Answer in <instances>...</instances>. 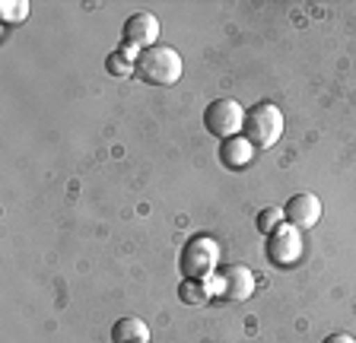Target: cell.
Returning <instances> with one entry per match:
<instances>
[{"instance_id": "1", "label": "cell", "mask_w": 356, "mask_h": 343, "mask_svg": "<svg viewBox=\"0 0 356 343\" xmlns=\"http://www.w3.org/2000/svg\"><path fill=\"white\" fill-rule=\"evenodd\" d=\"M220 267V245L213 235H191L178 254V270L185 280H210Z\"/></svg>"}, {"instance_id": "2", "label": "cell", "mask_w": 356, "mask_h": 343, "mask_svg": "<svg viewBox=\"0 0 356 343\" xmlns=\"http://www.w3.org/2000/svg\"><path fill=\"white\" fill-rule=\"evenodd\" d=\"M137 76L149 86H175L181 80V54L172 45H153L137 58Z\"/></svg>"}, {"instance_id": "3", "label": "cell", "mask_w": 356, "mask_h": 343, "mask_svg": "<svg viewBox=\"0 0 356 343\" xmlns=\"http://www.w3.org/2000/svg\"><path fill=\"white\" fill-rule=\"evenodd\" d=\"M242 137L254 149H270L283 137V112L274 102H258L245 112Z\"/></svg>"}, {"instance_id": "4", "label": "cell", "mask_w": 356, "mask_h": 343, "mask_svg": "<svg viewBox=\"0 0 356 343\" xmlns=\"http://www.w3.org/2000/svg\"><path fill=\"white\" fill-rule=\"evenodd\" d=\"M204 127L220 140L238 137L245 127V108L236 99H213L207 105V112H204Z\"/></svg>"}, {"instance_id": "5", "label": "cell", "mask_w": 356, "mask_h": 343, "mask_svg": "<svg viewBox=\"0 0 356 343\" xmlns=\"http://www.w3.org/2000/svg\"><path fill=\"white\" fill-rule=\"evenodd\" d=\"M264 251H267V261L274 264V267H280V270L283 267H293V264L302 258V235H299L296 226L283 223L277 232H270V235H267Z\"/></svg>"}, {"instance_id": "6", "label": "cell", "mask_w": 356, "mask_h": 343, "mask_svg": "<svg viewBox=\"0 0 356 343\" xmlns=\"http://www.w3.org/2000/svg\"><path fill=\"white\" fill-rule=\"evenodd\" d=\"M216 292L220 296H226L229 302H245V299H252L254 292V274L252 267H245V264H232V267H222L220 276L213 280Z\"/></svg>"}, {"instance_id": "7", "label": "cell", "mask_w": 356, "mask_h": 343, "mask_svg": "<svg viewBox=\"0 0 356 343\" xmlns=\"http://www.w3.org/2000/svg\"><path fill=\"white\" fill-rule=\"evenodd\" d=\"M124 45L140 48V51L159 45V19L153 13H147V10L131 13V19L124 23Z\"/></svg>"}, {"instance_id": "8", "label": "cell", "mask_w": 356, "mask_h": 343, "mask_svg": "<svg viewBox=\"0 0 356 343\" xmlns=\"http://www.w3.org/2000/svg\"><path fill=\"white\" fill-rule=\"evenodd\" d=\"M283 217H286L289 226H296V229H312V226H318L321 219V201L312 191H302V194H293L283 207Z\"/></svg>"}, {"instance_id": "9", "label": "cell", "mask_w": 356, "mask_h": 343, "mask_svg": "<svg viewBox=\"0 0 356 343\" xmlns=\"http://www.w3.org/2000/svg\"><path fill=\"white\" fill-rule=\"evenodd\" d=\"M254 153H258V149L245 140L242 134L229 137V140H220V162L226 165V169H245V165L254 159Z\"/></svg>"}, {"instance_id": "10", "label": "cell", "mask_w": 356, "mask_h": 343, "mask_svg": "<svg viewBox=\"0 0 356 343\" xmlns=\"http://www.w3.org/2000/svg\"><path fill=\"white\" fill-rule=\"evenodd\" d=\"M111 343H149V328L143 318H118L111 324Z\"/></svg>"}, {"instance_id": "11", "label": "cell", "mask_w": 356, "mask_h": 343, "mask_svg": "<svg viewBox=\"0 0 356 343\" xmlns=\"http://www.w3.org/2000/svg\"><path fill=\"white\" fill-rule=\"evenodd\" d=\"M213 280V276H210ZM210 280H181V286H178V296H181V302H188V306H200V302H207L210 296H213V286H210Z\"/></svg>"}, {"instance_id": "12", "label": "cell", "mask_w": 356, "mask_h": 343, "mask_svg": "<svg viewBox=\"0 0 356 343\" xmlns=\"http://www.w3.org/2000/svg\"><path fill=\"white\" fill-rule=\"evenodd\" d=\"M29 13H32V7L26 3V0H3V3H0V19H3L7 26L26 23V19H29Z\"/></svg>"}, {"instance_id": "13", "label": "cell", "mask_w": 356, "mask_h": 343, "mask_svg": "<svg viewBox=\"0 0 356 343\" xmlns=\"http://www.w3.org/2000/svg\"><path fill=\"white\" fill-rule=\"evenodd\" d=\"M283 223H286V217H283V207H264L258 213V219H254V226H258L261 235H270V232H277Z\"/></svg>"}, {"instance_id": "14", "label": "cell", "mask_w": 356, "mask_h": 343, "mask_svg": "<svg viewBox=\"0 0 356 343\" xmlns=\"http://www.w3.org/2000/svg\"><path fill=\"white\" fill-rule=\"evenodd\" d=\"M134 70H137V64H134L131 58H124L121 51H111V54H108V74H115V76H131Z\"/></svg>"}, {"instance_id": "15", "label": "cell", "mask_w": 356, "mask_h": 343, "mask_svg": "<svg viewBox=\"0 0 356 343\" xmlns=\"http://www.w3.org/2000/svg\"><path fill=\"white\" fill-rule=\"evenodd\" d=\"M325 343H356V340H353V337H350V334H331Z\"/></svg>"}]
</instances>
